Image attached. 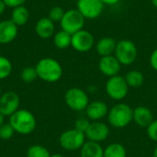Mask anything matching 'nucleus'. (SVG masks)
Here are the masks:
<instances>
[{"label": "nucleus", "instance_id": "nucleus-2", "mask_svg": "<svg viewBox=\"0 0 157 157\" xmlns=\"http://www.w3.org/2000/svg\"><path fill=\"white\" fill-rule=\"evenodd\" d=\"M9 123L15 132L21 135L32 133L37 126L35 116L27 109H17L9 117Z\"/></svg>", "mask_w": 157, "mask_h": 157}, {"label": "nucleus", "instance_id": "nucleus-15", "mask_svg": "<svg viewBox=\"0 0 157 157\" xmlns=\"http://www.w3.org/2000/svg\"><path fill=\"white\" fill-rule=\"evenodd\" d=\"M109 109L105 102L100 100H96L89 102L88 106L86 109V114L87 119L92 121H99L106 116H108Z\"/></svg>", "mask_w": 157, "mask_h": 157}, {"label": "nucleus", "instance_id": "nucleus-34", "mask_svg": "<svg viewBox=\"0 0 157 157\" xmlns=\"http://www.w3.org/2000/svg\"><path fill=\"white\" fill-rule=\"evenodd\" d=\"M6 8V4L4 3V1H3V0H0V16L5 12Z\"/></svg>", "mask_w": 157, "mask_h": 157}, {"label": "nucleus", "instance_id": "nucleus-27", "mask_svg": "<svg viewBox=\"0 0 157 157\" xmlns=\"http://www.w3.org/2000/svg\"><path fill=\"white\" fill-rule=\"evenodd\" d=\"M64 10L61 7V6H53L52 8H51V10L49 11V14H48V17L52 20L54 23L55 22H60L64 15Z\"/></svg>", "mask_w": 157, "mask_h": 157}, {"label": "nucleus", "instance_id": "nucleus-11", "mask_svg": "<svg viewBox=\"0 0 157 157\" xmlns=\"http://www.w3.org/2000/svg\"><path fill=\"white\" fill-rule=\"evenodd\" d=\"M20 98L14 91H7L0 97V113L5 117H10L15 113L19 107Z\"/></svg>", "mask_w": 157, "mask_h": 157}, {"label": "nucleus", "instance_id": "nucleus-33", "mask_svg": "<svg viewBox=\"0 0 157 157\" xmlns=\"http://www.w3.org/2000/svg\"><path fill=\"white\" fill-rule=\"evenodd\" d=\"M103 4H104V6L106 5V6H115V5H117L121 0H100Z\"/></svg>", "mask_w": 157, "mask_h": 157}, {"label": "nucleus", "instance_id": "nucleus-39", "mask_svg": "<svg viewBox=\"0 0 157 157\" xmlns=\"http://www.w3.org/2000/svg\"><path fill=\"white\" fill-rule=\"evenodd\" d=\"M1 95H2V88H1V86H0V97H1Z\"/></svg>", "mask_w": 157, "mask_h": 157}, {"label": "nucleus", "instance_id": "nucleus-3", "mask_svg": "<svg viewBox=\"0 0 157 157\" xmlns=\"http://www.w3.org/2000/svg\"><path fill=\"white\" fill-rule=\"evenodd\" d=\"M108 121L114 128H125L133 121V109L125 103L117 104L109 110Z\"/></svg>", "mask_w": 157, "mask_h": 157}, {"label": "nucleus", "instance_id": "nucleus-18", "mask_svg": "<svg viewBox=\"0 0 157 157\" xmlns=\"http://www.w3.org/2000/svg\"><path fill=\"white\" fill-rule=\"evenodd\" d=\"M117 41L111 37H103L96 42V51L100 57L113 55Z\"/></svg>", "mask_w": 157, "mask_h": 157}, {"label": "nucleus", "instance_id": "nucleus-28", "mask_svg": "<svg viewBox=\"0 0 157 157\" xmlns=\"http://www.w3.org/2000/svg\"><path fill=\"white\" fill-rule=\"evenodd\" d=\"M15 131L10 123H4L0 127V139L2 140H9L14 136Z\"/></svg>", "mask_w": 157, "mask_h": 157}, {"label": "nucleus", "instance_id": "nucleus-32", "mask_svg": "<svg viewBox=\"0 0 157 157\" xmlns=\"http://www.w3.org/2000/svg\"><path fill=\"white\" fill-rule=\"evenodd\" d=\"M150 65L151 67L157 72V48L153 51V52L150 55Z\"/></svg>", "mask_w": 157, "mask_h": 157}, {"label": "nucleus", "instance_id": "nucleus-30", "mask_svg": "<svg viewBox=\"0 0 157 157\" xmlns=\"http://www.w3.org/2000/svg\"><path fill=\"white\" fill-rule=\"evenodd\" d=\"M147 131V135L148 137L157 143V120H154V121L146 128Z\"/></svg>", "mask_w": 157, "mask_h": 157}, {"label": "nucleus", "instance_id": "nucleus-20", "mask_svg": "<svg viewBox=\"0 0 157 157\" xmlns=\"http://www.w3.org/2000/svg\"><path fill=\"white\" fill-rule=\"evenodd\" d=\"M29 11L26 6H20L12 9L10 19L17 27L26 25L29 21Z\"/></svg>", "mask_w": 157, "mask_h": 157}, {"label": "nucleus", "instance_id": "nucleus-6", "mask_svg": "<svg viewBox=\"0 0 157 157\" xmlns=\"http://www.w3.org/2000/svg\"><path fill=\"white\" fill-rule=\"evenodd\" d=\"M60 145L66 151L80 150L86 143V135L84 132L77 131L76 129H71L63 132L59 138Z\"/></svg>", "mask_w": 157, "mask_h": 157}, {"label": "nucleus", "instance_id": "nucleus-8", "mask_svg": "<svg viewBox=\"0 0 157 157\" xmlns=\"http://www.w3.org/2000/svg\"><path fill=\"white\" fill-rule=\"evenodd\" d=\"M106 92L114 100H121L126 98L129 92V86L124 76L120 75L109 77L106 83Z\"/></svg>", "mask_w": 157, "mask_h": 157}, {"label": "nucleus", "instance_id": "nucleus-12", "mask_svg": "<svg viewBox=\"0 0 157 157\" xmlns=\"http://www.w3.org/2000/svg\"><path fill=\"white\" fill-rule=\"evenodd\" d=\"M86 138L88 141L100 143L105 141L109 135V128L107 124L101 121H91L87 130L85 132Z\"/></svg>", "mask_w": 157, "mask_h": 157}, {"label": "nucleus", "instance_id": "nucleus-21", "mask_svg": "<svg viewBox=\"0 0 157 157\" xmlns=\"http://www.w3.org/2000/svg\"><path fill=\"white\" fill-rule=\"evenodd\" d=\"M72 35L61 29L53 35V44L57 49L64 50L71 46Z\"/></svg>", "mask_w": 157, "mask_h": 157}, {"label": "nucleus", "instance_id": "nucleus-40", "mask_svg": "<svg viewBox=\"0 0 157 157\" xmlns=\"http://www.w3.org/2000/svg\"><path fill=\"white\" fill-rule=\"evenodd\" d=\"M130 1H138V0H130Z\"/></svg>", "mask_w": 157, "mask_h": 157}, {"label": "nucleus", "instance_id": "nucleus-36", "mask_svg": "<svg viewBox=\"0 0 157 157\" xmlns=\"http://www.w3.org/2000/svg\"><path fill=\"white\" fill-rule=\"evenodd\" d=\"M50 157H64L63 155H61V154H53V155H51V156Z\"/></svg>", "mask_w": 157, "mask_h": 157}, {"label": "nucleus", "instance_id": "nucleus-24", "mask_svg": "<svg viewBox=\"0 0 157 157\" xmlns=\"http://www.w3.org/2000/svg\"><path fill=\"white\" fill-rule=\"evenodd\" d=\"M12 63L8 58L0 55V80L7 78L12 73Z\"/></svg>", "mask_w": 157, "mask_h": 157}, {"label": "nucleus", "instance_id": "nucleus-38", "mask_svg": "<svg viewBox=\"0 0 157 157\" xmlns=\"http://www.w3.org/2000/svg\"><path fill=\"white\" fill-rule=\"evenodd\" d=\"M153 157H157V145L156 147L155 148V151H154V154H153Z\"/></svg>", "mask_w": 157, "mask_h": 157}, {"label": "nucleus", "instance_id": "nucleus-26", "mask_svg": "<svg viewBox=\"0 0 157 157\" xmlns=\"http://www.w3.org/2000/svg\"><path fill=\"white\" fill-rule=\"evenodd\" d=\"M20 76H21L22 81L27 83V84L32 83V82H34L38 78V75H37L35 67H31V66L25 67L21 71Z\"/></svg>", "mask_w": 157, "mask_h": 157}, {"label": "nucleus", "instance_id": "nucleus-4", "mask_svg": "<svg viewBox=\"0 0 157 157\" xmlns=\"http://www.w3.org/2000/svg\"><path fill=\"white\" fill-rule=\"evenodd\" d=\"M114 55L121 65H131L137 59L138 49L132 40L123 39L117 41Z\"/></svg>", "mask_w": 157, "mask_h": 157}, {"label": "nucleus", "instance_id": "nucleus-10", "mask_svg": "<svg viewBox=\"0 0 157 157\" xmlns=\"http://www.w3.org/2000/svg\"><path fill=\"white\" fill-rule=\"evenodd\" d=\"M76 9L86 19H95L102 14L104 4L100 0H77Z\"/></svg>", "mask_w": 157, "mask_h": 157}, {"label": "nucleus", "instance_id": "nucleus-29", "mask_svg": "<svg viewBox=\"0 0 157 157\" xmlns=\"http://www.w3.org/2000/svg\"><path fill=\"white\" fill-rule=\"evenodd\" d=\"M90 120L87 118H79L75 121V129H76L79 132H86V131L87 130L89 124H90Z\"/></svg>", "mask_w": 157, "mask_h": 157}, {"label": "nucleus", "instance_id": "nucleus-7", "mask_svg": "<svg viewBox=\"0 0 157 157\" xmlns=\"http://www.w3.org/2000/svg\"><path fill=\"white\" fill-rule=\"evenodd\" d=\"M64 101L69 109L75 111L86 110L89 104L87 94L81 88H69L64 94Z\"/></svg>", "mask_w": 157, "mask_h": 157}, {"label": "nucleus", "instance_id": "nucleus-19", "mask_svg": "<svg viewBox=\"0 0 157 157\" xmlns=\"http://www.w3.org/2000/svg\"><path fill=\"white\" fill-rule=\"evenodd\" d=\"M104 149L99 143L86 142L80 149V157H103Z\"/></svg>", "mask_w": 157, "mask_h": 157}, {"label": "nucleus", "instance_id": "nucleus-37", "mask_svg": "<svg viewBox=\"0 0 157 157\" xmlns=\"http://www.w3.org/2000/svg\"><path fill=\"white\" fill-rule=\"evenodd\" d=\"M151 3H152V5L157 9V0H151Z\"/></svg>", "mask_w": 157, "mask_h": 157}, {"label": "nucleus", "instance_id": "nucleus-16", "mask_svg": "<svg viewBox=\"0 0 157 157\" xmlns=\"http://www.w3.org/2000/svg\"><path fill=\"white\" fill-rule=\"evenodd\" d=\"M54 31H55V24L48 17H41L36 22L35 32L40 39L43 40L50 39L54 35Z\"/></svg>", "mask_w": 157, "mask_h": 157}, {"label": "nucleus", "instance_id": "nucleus-13", "mask_svg": "<svg viewBox=\"0 0 157 157\" xmlns=\"http://www.w3.org/2000/svg\"><path fill=\"white\" fill-rule=\"evenodd\" d=\"M98 69L102 75L109 77L118 75L121 69V64L115 57V55H109L101 57L98 62Z\"/></svg>", "mask_w": 157, "mask_h": 157}, {"label": "nucleus", "instance_id": "nucleus-35", "mask_svg": "<svg viewBox=\"0 0 157 157\" xmlns=\"http://www.w3.org/2000/svg\"><path fill=\"white\" fill-rule=\"evenodd\" d=\"M5 123V116L0 113V127Z\"/></svg>", "mask_w": 157, "mask_h": 157}, {"label": "nucleus", "instance_id": "nucleus-1", "mask_svg": "<svg viewBox=\"0 0 157 157\" xmlns=\"http://www.w3.org/2000/svg\"><path fill=\"white\" fill-rule=\"evenodd\" d=\"M38 78L47 82L55 83L59 81L63 75V67L61 63L51 57L40 59L35 66Z\"/></svg>", "mask_w": 157, "mask_h": 157}, {"label": "nucleus", "instance_id": "nucleus-25", "mask_svg": "<svg viewBox=\"0 0 157 157\" xmlns=\"http://www.w3.org/2000/svg\"><path fill=\"white\" fill-rule=\"evenodd\" d=\"M51 154L48 149L40 144L31 145L27 150V157H50Z\"/></svg>", "mask_w": 157, "mask_h": 157}, {"label": "nucleus", "instance_id": "nucleus-5", "mask_svg": "<svg viewBox=\"0 0 157 157\" xmlns=\"http://www.w3.org/2000/svg\"><path fill=\"white\" fill-rule=\"evenodd\" d=\"M86 23V18L82 14L75 9H69L64 12V15L60 21L61 29L69 34L73 35L75 32L84 29Z\"/></svg>", "mask_w": 157, "mask_h": 157}, {"label": "nucleus", "instance_id": "nucleus-17", "mask_svg": "<svg viewBox=\"0 0 157 157\" xmlns=\"http://www.w3.org/2000/svg\"><path fill=\"white\" fill-rule=\"evenodd\" d=\"M154 115L145 106H138L133 109V121L138 126L147 128L154 121Z\"/></svg>", "mask_w": 157, "mask_h": 157}, {"label": "nucleus", "instance_id": "nucleus-22", "mask_svg": "<svg viewBox=\"0 0 157 157\" xmlns=\"http://www.w3.org/2000/svg\"><path fill=\"white\" fill-rule=\"evenodd\" d=\"M124 78L129 87H133V88L142 86L144 82V76L143 73L138 70H132L128 72L124 76Z\"/></svg>", "mask_w": 157, "mask_h": 157}, {"label": "nucleus", "instance_id": "nucleus-14", "mask_svg": "<svg viewBox=\"0 0 157 157\" xmlns=\"http://www.w3.org/2000/svg\"><path fill=\"white\" fill-rule=\"evenodd\" d=\"M18 34V27L11 20L0 21V44L5 45L12 42Z\"/></svg>", "mask_w": 157, "mask_h": 157}, {"label": "nucleus", "instance_id": "nucleus-23", "mask_svg": "<svg viewBox=\"0 0 157 157\" xmlns=\"http://www.w3.org/2000/svg\"><path fill=\"white\" fill-rule=\"evenodd\" d=\"M126 155L127 152L125 147L119 143H113L104 149L103 157H126Z\"/></svg>", "mask_w": 157, "mask_h": 157}, {"label": "nucleus", "instance_id": "nucleus-9", "mask_svg": "<svg viewBox=\"0 0 157 157\" xmlns=\"http://www.w3.org/2000/svg\"><path fill=\"white\" fill-rule=\"evenodd\" d=\"M95 45L93 34L86 29H81L72 35L71 46L78 52H87Z\"/></svg>", "mask_w": 157, "mask_h": 157}, {"label": "nucleus", "instance_id": "nucleus-31", "mask_svg": "<svg viewBox=\"0 0 157 157\" xmlns=\"http://www.w3.org/2000/svg\"><path fill=\"white\" fill-rule=\"evenodd\" d=\"M4 3L6 4V7H10V8H15L17 6H24L25 2L27 0H3Z\"/></svg>", "mask_w": 157, "mask_h": 157}]
</instances>
